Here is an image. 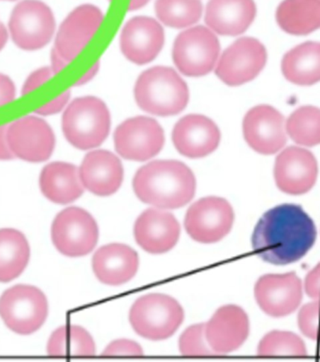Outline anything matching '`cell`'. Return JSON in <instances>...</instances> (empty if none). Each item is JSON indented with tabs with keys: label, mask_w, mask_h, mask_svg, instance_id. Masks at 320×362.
I'll list each match as a JSON object with an SVG mask.
<instances>
[{
	"label": "cell",
	"mask_w": 320,
	"mask_h": 362,
	"mask_svg": "<svg viewBox=\"0 0 320 362\" xmlns=\"http://www.w3.org/2000/svg\"><path fill=\"white\" fill-rule=\"evenodd\" d=\"M316 238L315 223L301 206L281 204L266 211L258 222L252 246L264 262L287 265L304 257Z\"/></svg>",
	"instance_id": "6da1fadb"
},
{
	"label": "cell",
	"mask_w": 320,
	"mask_h": 362,
	"mask_svg": "<svg viewBox=\"0 0 320 362\" xmlns=\"http://www.w3.org/2000/svg\"><path fill=\"white\" fill-rule=\"evenodd\" d=\"M136 196L159 209H177L188 204L196 192V179L187 165L156 160L145 165L133 179Z\"/></svg>",
	"instance_id": "7a4b0ae2"
},
{
	"label": "cell",
	"mask_w": 320,
	"mask_h": 362,
	"mask_svg": "<svg viewBox=\"0 0 320 362\" xmlns=\"http://www.w3.org/2000/svg\"><path fill=\"white\" fill-rule=\"evenodd\" d=\"M134 93L139 108L159 117L180 114L189 100L187 83L167 66H155L142 74Z\"/></svg>",
	"instance_id": "3957f363"
},
{
	"label": "cell",
	"mask_w": 320,
	"mask_h": 362,
	"mask_svg": "<svg viewBox=\"0 0 320 362\" xmlns=\"http://www.w3.org/2000/svg\"><path fill=\"white\" fill-rule=\"evenodd\" d=\"M110 127L109 110L97 98H76L63 115L64 135L69 144L80 150L101 146L109 135Z\"/></svg>",
	"instance_id": "277c9868"
},
{
	"label": "cell",
	"mask_w": 320,
	"mask_h": 362,
	"mask_svg": "<svg viewBox=\"0 0 320 362\" xmlns=\"http://www.w3.org/2000/svg\"><path fill=\"white\" fill-rule=\"evenodd\" d=\"M184 317V310L176 300L158 293L139 298L130 312L134 331L153 341L170 338L181 326Z\"/></svg>",
	"instance_id": "5b68a950"
},
{
	"label": "cell",
	"mask_w": 320,
	"mask_h": 362,
	"mask_svg": "<svg viewBox=\"0 0 320 362\" xmlns=\"http://www.w3.org/2000/svg\"><path fill=\"white\" fill-rule=\"evenodd\" d=\"M48 310L45 295L33 286H13L0 298V317L17 334L39 331L48 317Z\"/></svg>",
	"instance_id": "8992f818"
},
{
	"label": "cell",
	"mask_w": 320,
	"mask_h": 362,
	"mask_svg": "<svg viewBox=\"0 0 320 362\" xmlns=\"http://www.w3.org/2000/svg\"><path fill=\"white\" fill-rule=\"evenodd\" d=\"M219 53L217 36L209 28L199 25L176 37L173 57L177 69L185 76L202 77L213 71Z\"/></svg>",
	"instance_id": "52a82bcc"
},
{
	"label": "cell",
	"mask_w": 320,
	"mask_h": 362,
	"mask_svg": "<svg viewBox=\"0 0 320 362\" xmlns=\"http://www.w3.org/2000/svg\"><path fill=\"white\" fill-rule=\"evenodd\" d=\"M98 240L97 222L86 210L71 207L58 214L52 225V241L67 257L86 256Z\"/></svg>",
	"instance_id": "ba28073f"
},
{
	"label": "cell",
	"mask_w": 320,
	"mask_h": 362,
	"mask_svg": "<svg viewBox=\"0 0 320 362\" xmlns=\"http://www.w3.org/2000/svg\"><path fill=\"white\" fill-rule=\"evenodd\" d=\"M8 28L11 39L19 48L38 50L48 45L53 37L54 14L39 0H24L14 8Z\"/></svg>",
	"instance_id": "9c48e42d"
},
{
	"label": "cell",
	"mask_w": 320,
	"mask_h": 362,
	"mask_svg": "<svg viewBox=\"0 0 320 362\" xmlns=\"http://www.w3.org/2000/svg\"><path fill=\"white\" fill-rule=\"evenodd\" d=\"M234 222V211L229 202L219 197H207L189 208L185 228L195 241L213 243L228 235Z\"/></svg>",
	"instance_id": "30bf717a"
},
{
	"label": "cell",
	"mask_w": 320,
	"mask_h": 362,
	"mask_svg": "<svg viewBox=\"0 0 320 362\" xmlns=\"http://www.w3.org/2000/svg\"><path fill=\"white\" fill-rule=\"evenodd\" d=\"M266 61L267 52L263 43L254 37H241L224 52L215 74L226 85H244L261 74Z\"/></svg>",
	"instance_id": "8fae6325"
},
{
	"label": "cell",
	"mask_w": 320,
	"mask_h": 362,
	"mask_svg": "<svg viewBox=\"0 0 320 362\" xmlns=\"http://www.w3.org/2000/svg\"><path fill=\"white\" fill-rule=\"evenodd\" d=\"M164 132L156 120L145 117L130 118L115 133L116 151L124 158L145 161L154 158L164 146Z\"/></svg>",
	"instance_id": "7c38bea8"
},
{
	"label": "cell",
	"mask_w": 320,
	"mask_h": 362,
	"mask_svg": "<svg viewBox=\"0 0 320 362\" xmlns=\"http://www.w3.org/2000/svg\"><path fill=\"white\" fill-rule=\"evenodd\" d=\"M7 136L11 152L23 160L42 162L53 153V130L40 118L28 117L14 122L8 127Z\"/></svg>",
	"instance_id": "4fadbf2b"
},
{
	"label": "cell",
	"mask_w": 320,
	"mask_h": 362,
	"mask_svg": "<svg viewBox=\"0 0 320 362\" xmlns=\"http://www.w3.org/2000/svg\"><path fill=\"white\" fill-rule=\"evenodd\" d=\"M255 298L265 314L273 317H286L302 302L301 280L294 272L264 275L256 284Z\"/></svg>",
	"instance_id": "5bb4252c"
},
{
	"label": "cell",
	"mask_w": 320,
	"mask_h": 362,
	"mask_svg": "<svg viewBox=\"0 0 320 362\" xmlns=\"http://www.w3.org/2000/svg\"><path fill=\"white\" fill-rule=\"evenodd\" d=\"M246 143L256 152L273 155L287 143L284 117L272 106L255 107L247 112L243 123Z\"/></svg>",
	"instance_id": "9a60e30c"
},
{
	"label": "cell",
	"mask_w": 320,
	"mask_h": 362,
	"mask_svg": "<svg viewBox=\"0 0 320 362\" xmlns=\"http://www.w3.org/2000/svg\"><path fill=\"white\" fill-rule=\"evenodd\" d=\"M318 173V162L308 150L296 146L289 147L276 158V185L279 189L290 195H302L312 189Z\"/></svg>",
	"instance_id": "2e32d148"
},
{
	"label": "cell",
	"mask_w": 320,
	"mask_h": 362,
	"mask_svg": "<svg viewBox=\"0 0 320 362\" xmlns=\"http://www.w3.org/2000/svg\"><path fill=\"white\" fill-rule=\"evenodd\" d=\"M103 21V14L95 6L83 5L75 8L61 25L54 50L72 62L84 50Z\"/></svg>",
	"instance_id": "e0dca14e"
},
{
	"label": "cell",
	"mask_w": 320,
	"mask_h": 362,
	"mask_svg": "<svg viewBox=\"0 0 320 362\" xmlns=\"http://www.w3.org/2000/svg\"><path fill=\"white\" fill-rule=\"evenodd\" d=\"M249 334V320L239 306L221 307L205 324V335L217 356L235 351Z\"/></svg>",
	"instance_id": "ac0fdd59"
},
{
	"label": "cell",
	"mask_w": 320,
	"mask_h": 362,
	"mask_svg": "<svg viewBox=\"0 0 320 362\" xmlns=\"http://www.w3.org/2000/svg\"><path fill=\"white\" fill-rule=\"evenodd\" d=\"M221 134L217 124L205 115H189L174 127V146L189 158H202L217 148Z\"/></svg>",
	"instance_id": "d6986e66"
},
{
	"label": "cell",
	"mask_w": 320,
	"mask_h": 362,
	"mask_svg": "<svg viewBox=\"0 0 320 362\" xmlns=\"http://www.w3.org/2000/svg\"><path fill=\"white\" fill-rule=\"evenodd\" d=\"M164 45V31L155 19L135 17L127 23L120 37L125 57L138 65H144L158 57Z\"/></svg>",
	"instance_id": "ffe728a7"
},
{
	"label": "cell",
	"mask_w": 320,
	"mask_h": 362,
	"mask_svg": "<svg viewBox=\"0 0 320 362\" xmlns=\"http://www.w3.org/2000/svg\"><path fill=\"white\" fill-rule=\"evenodd\" d=\"M180 225L168 211L148 209L138 217L134 226L137 243L151 254H163L176 246L180 237Z\"/></svg>",
	"instance_id": "44dd1931"
},
{
	"label": "cell",
	"mask_w": 320,
	"mask_h": 362,
	"mask_svg": "<svg viewBox=\"0 0 320 362\" xmlns=\"http://www.w3.org/2000/svg\"><path fill=\"white\" fill-rule=\"evenodd\" d=\"M79 173L84 188L101 197L115 194L124 178L120 159L105 150L87 153L81 162Z\"/></svg>",
	"instance_id": "7402d4cb"
},
{
	"label": "cell",
	"mask_w": 320,
	"mask_h": 362,
	"mask_svg": "<svg viewBox=\"0 0 320 362\" xmlns=\"http://www.w3.org/2000/svg\"><path fill=\"white\" fill-rule=\"evenodd\" d=\"M93 271L101 283L119 286L132 280L139 269L135 250L122 243H110L96 252L92 259Z\"/></svg>",
	"instance_id": "603a6c76"
},
{
	"label": "cell",
	"mask_w": 320,
	"mask_h": 362,
	"mask_svg": "<svg viewBox=\"0 0 320 362\" xmlns=\"http://www.w3.org/2000/svg\"><path fill=\"white\" fill-rule=\"evenodd\" d=\"M254 0H210L206 7L205 23L215 33L236 36L254 21Z\"/></svg>",
	"instance_id": "cb8c5ba5"
},
{
	"label": "cell",
	"mask_w": 320,
	"mask_h": 362,
	"mask_svg": "<svg viewBox=\"0 0 320 362\" xmlns=\"http://www.w3.org/2000/svg\"><path fill=\"white\" fill-rule=\"evenodd\" d=\"M40 190L49 201L68 204L83 195L84 187L79 170L65 162H54L42 170L40 177Z\"/></svg>",
	"instance_id": "d4e9b609"
},
{
	"label": "cell",
	"mask_w": 320,
	"mask_h": 362,
	"mask_svg": "<svg viewBox=\"0 0 320 362\" xmlns=\"http://www.w3.org/2000/svg\"><path fill=\"white\" fill-rule=\"evenodd\" d=\"M282 72L290 82L312 86L320 82V42H305L287 52Z\"/></svg>",
	"instance_id": "484cf974"
},
{
	"label": "cell",
	"mask_w": 320,
	"mask_h": 362,
	"mask_svg": "<svg viewBox=\"0 0 320 362\" xmlns=\"http://www.w3.org/2000/svg\"><path fill=\"white\" fill-rule=\"evenodd\" d=\"M279 27L292 35H307L320 28V0H284L276 11Z\"/></svg>",
	"instance_id": "4316f807"
},
{
	"label": "cell",
	"mask_w": 320,
	"mask_h": 362,
	"mask_svg": "<svg viewBox=\"0 0 320 362\" xmlns=\"http://www.w3.org/2000/svg\"><path fill=\"white\" fill-rule=\"evenodd\" d=\"M30 247L24 234L13 228L0 230V282H11L25 270Z\"/></svg>",
	"instance_id": "83f0119b"
},
{
	"label": "cell",
	"mask_w": 320,
	"mask_h": 362,
	"mask_svg": "<svg viewBox=\"0 0 320 362\" xmlns=\"http://www.w3.org/2000/svg\"><path fill=\"white\" fill-rule=\"evenodd\" d=\"M47 352L51 357H92L96 346L91 335L78 326H64L49 339Z\"/></svg>",
	"instance_id": "f1b7e54d"
},
{
	"label": "cell",
	"mask_w": 320,
	"mask_h": 362,
	"mask_svg": "<svg viewBox=\"0 0 320 362\" xmlns=\"http://www.w3.org/2000/svg\"><path fill=\"white\" fill-rule=\"evenodd\" d=\"M156 13L168 27L188 28L202 17V5L200 0H156Z\"/></svg>",
	"instance_id": "f546056e"
},
{
	"label": "cell",
	"mask_w": 320,
	"mask_h": 362,
	"mask_svg": "<svg viewBox=\"0 0 320 362\" xmlns=\"http://www.w3.org/2000/svg\"><path fill=\"white\" fill-rule=\"evenodd\" d=\"M286 130L299 146H318L320 144V110L313 106L296 110L287 122Z\"/></svg>",
	"instance_id": "4dcf8cb0"
},
{
	"label": "cell",
	"mask_w": 320,
	"mask_h": 362,
	"mask_svg": "<svg viewBox=\"0 0 320 362\" xmlns=\"http://www.w3.org/2000/svg\"><path fill=\"white\" fill-rule=\"evenodd\" d=\"M258 355L261 357H305L307 355L304 341L287 332H272L261 341Z\"/></svg>",
	"instance_id": "1f68e13d"
},
{
	"label": "cell",
	"mask_w": 320,
	"mask_h": 362,
	"mask_svg": "<svg viewBox=\"0 0 320 362\" xmlns=\"http://www.w3.org/2000/svg\"><path fill=\"white\" fill-rule=\"evenodd\" d=\"M179 349L181 354L188 357L217 356L206 338L205 324L191 326L183 333L179 340Z\"/></svg>",
	"instance_id": "d6a6232c"
},
{
	"label": "cell",
	"mask_w": 320,
	"mask_h": 362,
	"mask_svg": "<svg viewBox=\"0 0 320 362\" xmlns=\"http://www.w3.org/2000/svg\"><path fill=\"white\" fill-rule=\"evenodd\" d=\"M298 324L299 329L307 337L320 341V300L302 307Z\"/></svg>",
	"instance_id": "836d02e7"
},
{
	"label": "cell",
	"mask_w": 320,
	"mask_h": 362,
	"mask_svg": "<svg viewBox=\"0 0 320 362\" xmlns=\"http://www.w3.org/2000/svg\"><path fill=\"white\" fill-rule=\"evenodd\" d=\"M142 355H144V351L139 344L130 340L113 341L103 353V356H109V357H113V356H116V357H122V356L141 357Z\"/></svg>",
	"instance_id": "e575fe53"
},
{
	"label": "cell",
	"mask_w": 320,
	"mask_h": 362,
	"mask_svg": "<svg viewBox=\"0 0 320 362\" xmlns=\"http://www.w3.org/2000/svg\"><path fill=\"white\" fill-rule=\"evenodd\" d=\"M54 74L51 68L40 69L39 71H34L33 74L28 77L27 82H25L24 88H23V94H28V93L39 88L42 83L47 82Z\"/></svg>",
	"instance_id": "d590c367"
},
{
	"label": "cell",
	"mask_w": 320,
	"mask_h": 362,
	"mask_svg": "<svg viewBox=\"0 0 320 362\" xmlns=\"http://www.w3.org/2000/svg\"><path fill=\"white\" fill-rule=\"evenodd\" d=\"M305 291L313 299L320 300V262L308 272L304 282Z\"/></svg>",
	"instance_id": "8d00e7d4"
},
{
	"label": "cell",
	"mask_w": 320,
	"mask_h": 362,
	"mask_svg": "<svg viewBox=\"0 0 320 362\" xmlns=\"http://www.w3.org/2000/svg\"><path fill=\"white\" fill-rule=\"evenodd\" d=\"M69 95L71 93L67 91L60 95L59 97L55 98V100L51 101L50 103L46 104V105L40 107V108L36 110V114L42 115H51L57 114L61 110H63L66 104L68 103L69 100Z\"/></svg>",
	"instance_id": "74e56055"
},
{
	"label": "cell",
	"mask_w": 320,
	"mask_h": 362,
	"mask_svg": "<svg viewBox=\"0 0 320 362\" xmlns=\"http://www.w3.org/2000/svg\"><path fill=\"white\" fill-rule=\"evenodd\" d=\"M16 98V88L13 81L0 74V106L10 103Z\"/></svg>",
	"instance_id": "f35d334b"
},
{
	"label": "cell",
	"mask_w": 320,
	"mask_h": 362,
	"mask_svg": "<svg viewBox=\"0 0 320 362\" xmlns=\"http://www.w3.org/2000/svg\"><path fill=\"white\" fill-rule=\"evenodd\" d=\"M7 129L8 127H0V160H10L16 158L8 144Z\"/></svg>",
	"instance_id": "ab89813d"
},
{
	"label": "cell",
	"mask_w": 320,
	"mask_h": 362,
	"mask_svg": "<svg viewBox=\"0 0 320 362\" xmlns=\"http://www.w3.org/2000/svg\"><path fill=\"white\" fill-rule=\"evenodd\" d=\"M68 61L63 59L62 57L60 56L59 54L57 53V51L53 50L52 52V71H53L55 74H57V72H59L61 69L65 68L67 65H68Z\"/></svg>",
	"instance_id": "60d3db41"
},
{
	"label": "cell",
	"mask_w": 320,
	"mask_h": 362,
	"mask_svg": "<svg viewBox=\"0 0 320 362\" xmlns=\"http://www.w3.org/2000/svg\"><path fill=\"white\" fill-rule=\"evenodd\" d=\"M98 68H100V63H96V65L93 66L91 69L81 79L76 83V86L84 85V83H88L91 81L95 75L98 74Z\"/></svg>",
	"instance_id": "b9f144b4"
},
{
	"label": "cell",
	"mask_w": 320,
	"mask_h": 362,
	"mask_svg": "<svg viewBox=\"0 0 320 362\" xmlns=\"http://www.w3.org/2000/svg\"><path fill=\"white\" fill-rule=\"evenodd\" d=\"M8 40V31L4 25L0 24V51L4 47Z\"/></svg>",
	"instance_id": "7bdbcfd3"
},
{
	"label": "cell",
	"mask_w": 320,
	"mask_h": 362,
	"mask_svg": "<svg viewBox=\"0 0 320 362\" xmlns=\"http://www.w3.org/2000/svg\"><path fill=\"white\" fill-rule=\"evenodd\" d=\"M148 2H149V0H132L130 5V11L138 10V8H141L144 5H147Z\"/></svg>",
	"instance_id": "ee69618b"
},
{
	"label": "cell",
	"mask_w": 320,
	"mask_h": 362,
	"mask_svg": "<svg viewBox=\"0 0 320 362\" xmlns=\"http://www.w3.org/2000/svg\"><path fill=\"white\" fill-rule=\"evenodd\" d=\"M8 1H13V0H8Z\"/></svg>",
	"instance_id": "f6af8a7d"
}]
</instances>
